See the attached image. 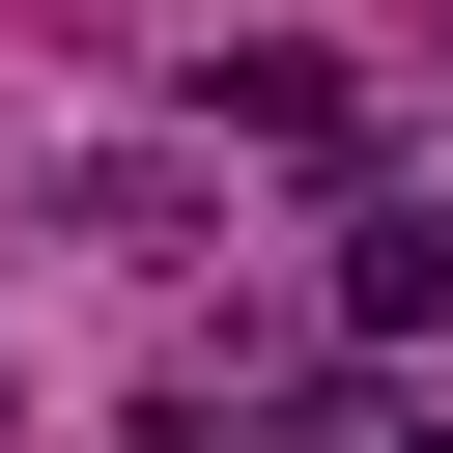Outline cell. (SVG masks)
<instances>
[{"instance_id": "6da1fadb", "label": "cell", "mask_w": 453, "mask_h": 453, "mask_svg": "<svg viewBox=\"0 0 453 453\" xmlns=\"http://www.w3.org/2000/svg\"><path fill=\"white\" fill-rule=\"evenodd\" d=\"M340 311H368V340H425V311H453V226H396V198H368V226H340Z\"/></svg>"}, {"instance_id": "7a4b0ae2", "label": "cell", "mask_w": 453, "mask_h": 453, "mask_svg": "<svg viewBox=\"0 0 453 453\" xmlns=\"http://www.w3.org/2000/svg\"><path fill=\"white\" fill-rule=\"evenodd\" d=\"M396 453H453V425H396Z\"/></svg>"}]
</instances>
